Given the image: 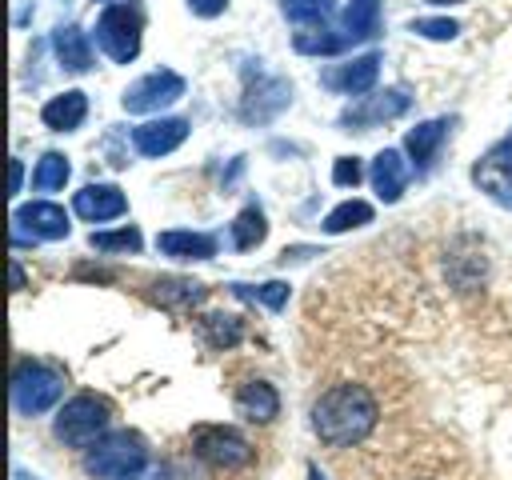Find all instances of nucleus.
<instances>
[{
    "mask_svg": "<svg viewBox=\"0 0 512 480\" xmlns=\"http://www.w3.org/2000/svg\"><path fill=\"white\" fill-rule=\"evenodd\" d=\"M380 424V400L368 384L340 380L324 388L312 404V432L324 448H356Z\"/></svg>",
    "mask_w": 512,
    "mask_h": 480,
    "instance_id": "f257e3e1",
    "label": "nucleus"
},
{
    "mask_svg": "<svg viewBox=\"0 0 512 480\" xmlns=\"http://www.w3.org/2000/svg\"><path fill=\"white\" fill-rule=\"evenodd\" d=\"M148 468V440L132 428L100 436L92 448H84V472L92 480H132Z\"/></svg>",
    "mask_w": 512,
    "mask_h": 480,
    "instance_id": "f03ea898",
    "label": "nucleus"
},
{
    "mask_svg": "<svg viewBox=\"0 0 512 480\" xmlns=\"http://www.w3.org/2000/svg\"><path fill=\"white\" fill-rule=\"evenodd\" d=\"M112 424V400L100 392H76L72 400H64V408L52 420V432L60 444L68 448H92L100 436H108Z\"/></svg>",
    "mask_w": 512,
    "mask_h": 480,
    "instance_id": "7ed1b4c3",
    "label": "nucleus"
},
{
    "mask_svg": "<svg viewBox=\"0 0 512 480\" xmlns=\"http://www.w3.org/2000/svg\"><path fill=\"white\" fill-rule=\"evenodd\" d=\"M140 40H144V8L136 0L128 4L116 0L96 16V48L112 64H132L140 56Z\"/></svg>",
    "mask_w": 512,
    "mask_h": 480,
    "instance_id": "20e7f679",
    "label": "nucleus"
},
{
    "mask_svg": "<svg viewBox=\"0 0 512 480\" xmlns=\"http://www.w3.org/2000/svg\"><path fill=\"white\" fill-rule=\"evenodd\" d=\"M192 456L212 472H244L256 460V448L244 432L228 424H196L192 428Z\"/></svg>",
    "mask_w": 512,
    "mask_h": 480,
    "instance_id": "39448f33",
    "label": "nucleus"
},
{
    "mask_svg": "<svg viewBox=\"0 0 512 480\" xmlns=\"http://www.w3.org/2000/svg\"><path fill=\"white\" fill-rule=\"evenodd\" d=\"M64 392V372L56 364H44V360H16L12 368V408L20 416H40L48 412Z\"/></svg>",
    "mask_w": 512,
    "mask_h": 480,
    "instance_id": "423d86ee",
    "label": "nucleus"
},
{
    "mask_svg": "<svg viewBox=\"0 0 512 480\" xmlns=\"http://www.w3.org/2000/svg\"><path fill=\"white\" fill-rule=\"evenodd\" d=\"M180 96H184V76L172 72V68H156V72L132 80L124 88L120 104H124V112H136L140 116V112H160V108L176 104Z\"/></svg>",
    "mask_w": 512,
    "mask_h": 480,
    "instance_id": "0eeeda50",
    "label": "nucleus"
},
{
    "mask_svg": "<svg viewBox=\"0 0 512 480\" xmlns=\"http://www.w3.org/2000/svg\"><path fill=\"white\" fill-rule=\"evenodd\" d=\"M292 100V84L280 80V76H260L256 72V84L244 88V100H240V116L248 124H264L272 116H280Z\"/></svg>",
    "mask_w": 512,
    "mask_h": 480,
    "instance_id": "6e6552de",
    "label": "nucleus"
},
{
    "mask_svg": "<svg viewBox=\"0 0 512 480\" xmlns=\"http://www.w3.org/2000/svg\"><path fill=\"white\" fill-rule=\"evenodd\" d=\"M68 228V212L52 200H32L12 212V232H28L32 240H64Z\"/></svg>",
    "mask_w": 512,
    "mask_h": 480,
    "instance_id": "1a4fd4ad",
    "label": "nucleus"
},
{
    "mask_svg": "<svg viewBox=\"0 0 512 480\" xmlns=\"http://www.w3.org/2000/svg\"><path fill=\"white\" fill-rule=\"evenodd\" d=\"M408 104H412V96L404 92V88H384V92H376V96H360V104H352L344 116H340V124L348 128H368V124H380V120H396V116H404L408 112Z\"/></svg>",
    "mask_w": 512,
    "mask_h": 480,
    "instance_id": "9d476101",
    "label": "nucleus"
},
{
    "mask_svg": "<svg viewBox=\"0 0 512 480\" xmlns=\"http://www.w3.org/2000/svg\"><path fill=\"white\" fill-rule=\"evenodd\" d=\"M184 136H188L184 116H160V120H148V124L132 128V148L140 156H168L184 144Z\"/></svg>",
    "mask_w": 512,
    "mask_h": 480,
    "instance_id": "9b49d317",
    "label": "nucleus"
},
{
    "mask_svg": "<svg viewBox=\"0 0 512 480\" xmlns=\"http://www.w3.org/2000/svg\"><path fill=\"white\" fill-rule=\"evenodd\" d=\"M72 212L88 224H104V220H116L128 212V196L116 184H84L72 196Z\"/></svg>",
    "mask_w": 512,
    "mask_h": 480,
    "instance_id": "f8f14e48",
    "label": "nucleus"
},
{
    "mask_svg": "<svg viewBox=\"0 0 512 480\" xmlns=\"http://www.w3.org/2000/svg\"><path fill=\"white\" fill-rule=\"evenodd\" d=\"M380 76V52H364V56H352L348 64H336L324 72V84L344 92V96H368L372 84Z\"/></svg>",
    "mask_w": 512,
    "mask_h": 480,
    "instance_id": "ddd939ff",
    "label": "nucleus"
},
{
    "mask_svg": "<svg viewBox=\"0 0 512 480\" xmlns=\"http://www.w3.org/2000/svg\"><path fill=\"white\" fill-rule=\"evenodd\" d=\"M232 408H236V416H240V420H248V424H268V420H276V416H280V396H276V388H272L268 380L252 376V380L236 384Z\"/></svg>",
    "mask_w": 512,
    "mask_h": 480,
    "instance_id": "4468645a",
    "label": "nucleus"
},
{
    "mask_svg": "<svg viewBox=\"0 0 512 480\" xmlns=\"http://www.w3.org/2000/svg\"><path fill=\"white\" fill-rule=\"evenodd\" d=\"M156 252L172 260H212L216 256V236L192 232V228H168L156 236Z\"/></svg>",
    "mask_w": 512,
    "mask_h": 480,
    "instance_id": "2eb2a0df",
    "label": "nucleus"
},
{
    "mask_svg": "<svg viewBox=\"0 0 512 480\" xmlns=\"http://www.w3.org/2000/svg\"><path fill=\"white\" fill-rule=\"evenodd\" d=\"M372 188H376V196L384 200V204H396L400 196H404V188H408V160L396 152V148H384L376 160H372Z\"/></svg>",
    "mask_w": 512,
    "mask_h": 480,
    "instance_id": "dca6fc26",
    "label": "nucleus"
},
{
    "mask_svg": "<svg viewBox=\"0 0 512 480\" xmlns=\"http://www.w3.org/2000/svg\"><path fill=\"white\" fill-rule=\"evenodd\" d=\"M148 296H152V304H160L168 312H188L208 296V288L200 280H188V276H156Z\"/></svg>",
    "mask_w": 512,
    "mask_h": 480,
    "instance_id": "f3484780",
    "label": "nucleus"
},
{
    "mask_svg": "<svg viewBox=\"0 0 512 480\" xmlns=\"http://www.w3.org/2000/svg\"><path fill=\"white\" fill-rule=\"evenodd\" d=\"M84 116H88V96H84L80 88H68V92L52 96V100L40 108V120H44V128H52V132H72V128L84 124Z\"/></svg>",
    "mask_w": 512,
    "mask_h": 480,
    "instance_id": "a211bd4d",
    "label": "nucleus"
},
{
    "mask_svg": "<svg viewBox=\"0 0 512 480\" xmlns=\"http://www.w3.org/2000/svg\"><path fill=\"white\" fill-rule=\"evenodd\" d=\"M196 336L212 352H228V348H236L244 340V324L232 312H204V316H196Z\"/></svg>",
    "mask_w": 512,
    "mask_h": 480,
    "instance_id": "6ab92c4d",
    "label": "nucleus"
},
{
    "mask_svg": "<svg viewBox=\"0 0 512 480\" xmlns=\"http://www.w3.org/2000/svg\"><path fill=\"white\" fill-rule=\"evenodd\" d=\"M52 48H56V60H60L68 72H88V68H92L88 32H80L76 24H60V28L52 32Z\"/></svg>",
    "mask_w": 512,
    "mask_h": 480,
    "instance_id": "aec40b11",
    "label": "nucleus"
},
{
    "mask_svg": "<svg viewBox=\"0 0 512 480\" xmlns=\"http://www.w3.org/2000/svg\"><path fill=\"white\" fill-rule=\"evenodd\" d=\"M444 136H448V120H444V116L416 124V128L404 136V148H408V156L416 160V168H428V164H432V156H436V148L444 144Z\"/></svg>",
    "mask_w": 512,
    "mask_h": 480,
    "instance_id": "412c9836",
    "label": "nucleus"
},
{
    "mask_svg": "<svg viewBox=\"0 0 512 480\" xmlns=\"http://www.w3.org/2000/svg\"><path fill=\"white\" fill-rule=\"evenodd\" d=\"M352 36H340V32H332V28H304V32H296L292 36V48L296 52H304V56H336V52H344V44H348Z\"/></svg>",
    "mask_w": 512,
    "mask_h": 480,
    "instance_id": "4be33fe9",
    "label": "nucleus"
},
{
    "mask_svg": "<svg viewBox=\"0 0 512 480\" xmlns=\"http://www.w3.org/2000/svg\"><path fill=\"white\" fill-rule=\"evenodd\" d=\"M344 28L352 40H372L380 32V0H348Z\"/></svg>",
    "mask_w": 512,
    "mask_h": 480,
    "instance_id": "5701e85b",
    "label": "nucleus"
},
{
    "mask_svg": "<svg viewBox=\"0 0 512 480\" xmlns=\"http://www.w3.org/2000/svg\"><path fill=\"white\" fill-rule=\"evenodd\" d=\"M68 176H72L68 156H64V152H44V156L36 160L32 188H36V192H56V188H64V184H68Z\"/></svg>",
    "mask_w": 512,
    "mask_h": 480,
    "instance_id": "b1692460",
    "label": "nucleus"
},
{
    "mask_svg": "<svg viewBox=\"0 0 512 480\" xmlns=\"http://www.w3.org/2000/svg\"><path fill=\"white\" fill-rule=\"evenodd\" d=\"M360 224H372V204L368 200H344V204H336L328 216H324V232L328 236H340V232H348V228H360Z\"/></svg>",
    "mask_w": 512,
    "mask_h": 480,
    "instance_id": "393cba45",
    "label": "nucleus"
},
{
    "mask_svg": "<svg viewBox=\"0 0 512 480\" xmlns=\"http://www.w3.org/2000/svg\"><path fill=\"white\" fill-rule=\"evenodd\" d=\"M264 236H268V220H264V212H260L256 204L240 208L236 220H232V244H236L240 252H248V248H256Z\"/></svg>",
    "mask_w": 512,
    "mask_h": 480,
    "instance_id": "a878e982",
    "label": "nucleus"
},
{
    "mask_svg": "<svg viewBox=\"0 0 512 480\" xmlns=\"http://www.w3.org/2000/svg\"><path fill=\"white\" fill-rule=\"evenodd\" d=\"M88 244H92L96 252H140L144 236H140L136 224H124V228H116V232H92Z\"/></svg>",
    "mask_w": 512,
    "mask_h": 480,
    "instance_id": "bb28decb",
    "label": "nucleus"
},
{
    "mask_svg": "<svg viewBox=\"0 0 512 480\" xmlns=\"http://www.w3.org/2000/svg\"><path fill=\"white\" fill-rule=\"evenodd\" d=\"M232 292H236L240 300H260V304L272 308V312H280V308L288 304V284H284V280H268V284H256V288L232 284Z\"/></svg>",
    "mask_w": 512,
    "mask_h": 480,
    "instance_id": "cd10ccee",
    "label": "nucleus"
},
{
    "mask_svg": "<svg viewBox=\"0 0 512 480\" xmlns=\"http://www.w3.org/2000/svg\"><path fill=\"white\" fill-rule=\"evenodd\" d=\"M284 16L296 24H324L332 16V0H284Z\"/></svg>",
    "mask_w": 512,
    "mask_h": 480,
    "instance_id": "c85d7f7f",
    "label": "nucleus"
},
{
    "mask_svg": "<svg viewBox=\"0 0 512 480\" xmlns=\"http://www.w3.org/2000/svg\"><path fill=\"white\" fill-rule=\"evenodd\" d=\"M408 28H412L416 36H424V40H456V32H460V24L448 20V16H420V20H412Z\"/></svg>",
    "mask_w": 512,
    "mask_h": 480,
    "instance_id": "c756f323",
    "label": "nucleus"
},
{
    "mask_svg": "<svg viewBox=\"0 0 512 480\" xmlns=\"http://www.w3.org/2000/svg\"><path fill=\"white\" fill-rule=\"evenodd\" d=\"M360 176H364V168H360L356 156H336V164H332V184H340V188H356Z\"/></svg>",
    "mask_w": 512,
    "mask_h": 480,
    "instance_id": "7c9ffc66",
    "label": "nucleus"
},
{
    "mask_svg": "<svg viewBox=\"0 0 512 480\" xmlns=\"http://www.w3.org/2000/svg\"><path fill=\"white\" fill-rule=\"evenodd\" d=\"M196 16H204V20H212V16H220L224 8H228V0H184Z\"/></svg>",
    "mask_w": 512,
    "mask_h": 480,
    "instance_id": "2f4dec72",
    "label": "nucleus"
},
{
    "mask_svg": "<svg viewBox=\"0 0 512 480\" xmlns=\"http://www.w3.org/2000/svg\"><path fill=\"white\" fill-rule=\"evenodd\" d=\"M20 184H24V164L8 160V192H20Z\"/></svg>",
    "mask_w": 512,
    "mask_h": 480,
    "instance_id": "473e14b6",
    "label": "nucleus"
},
{
    "mask_svg": "<svg viewBox=\"0 0 512 480\" xmlns=\"http://www.w3.org/2000/svg\"><path fill=\"white\" fill-rule=\"evenodd\" d=\"M24 288V268H20V260H12V292H20Z\"/></svg>",
    "mask_w": 512,
    "mask_h": 480,
    "instance_id": "72a5a7b5",
    "label": "nucleus"
},
{
    "mask_svg": "<svg viewBox=\"0 0 512 480\" xmlns=\"http://www.w3.org/2000/svg\"><path fill=\"white\" fill-rule=\"evenodd\" d=\"M308 480H328V476H320V468L312 464V468H308Z\"/></svg>",
    "mask_w": 512,
    "mask_h": 480,
    "instance_id": "f704fd0d",
    "label": "nucleus"
},
{
    "mask_svg": "<svg viewBox=\"0 0 512 480\" xmlns=\"http://www.w3.org/2000/svg\"><path fill=\"white\" fill-rule=\"evenodd\" d=\"M428 4H464V0H428Z\"/></svg>",
    "mask_w": 512,
    "mask_h": 480,
    "instance_id": "c9c22d12",
    "label": "nucleus"
},
{
    "mask_svg": "<svg viewBox=\"0 0 512 480\" xmlns=\"http://www.w3.org/2000/svg\"><path fill=\"white\" fill-rule=\"evenodd\" d=\"M16 480H32V476H28V472H20V468H16Z\"/></svg>",
    "mask_w": 512,
    "mask_h": 480,
    "instance_id": "e433bc0d",
    "label": "nucleus"
},
{
    "mask_svg": "<svg viewBox=\"0 0 512 480\" xmlns=\"http://www.w3.org/2000/svg\"><path fill=\"white\" fill-rule=\"evenodd\" d=\"M96 4H116V0H96Z\"/></svg>",
    "mask_w": 512,
    "mask_h": 480,
    "instance_id": "4c0bfd02",
    "label": "nucleus"
}]
</instances>
